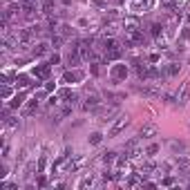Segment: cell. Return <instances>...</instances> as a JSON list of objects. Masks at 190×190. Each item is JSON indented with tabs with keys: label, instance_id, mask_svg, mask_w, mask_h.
I'll return each instance as SVG.
<instances>
[{
	"label": "cell",
	"instance_id": "cell-1",
	"mask_svg": "<svg viewBox=\"0 0 190 190\" xmlns=\"http://www.w3.org/2000/svg\"><path fill=\"white\" fill-rule=\"evenodd\" d=\"M128 125H130V116H128V114H121V116L116 119V123L110 128V137H119L121 130H125Z\"/></svg>",
	"mask_w": 190,
	"mask_h": 190
},
{
	"label": "cell",
	"instance_id": "cell-2",
	"mask_svg": "<svg viewBox=\"0 0 190 190\" xmlns=\"http://www.w3.org/2000/svg\"><path fill=\"white\" fill-rule=\"evenodd\" d=\"M125 154H128V159H137V157H141V148H139V137L130 139L128 143H125Z\"/></svg>",
	"mask_w": 190,
	"mask_h": 190
},
{
	"label": "cell",
	"instance_id": "cell-3",
	"mask_svg": "<svg viewBox=\"0 0 190 190\" xmlns=\"http://www.w3.org/2000/svg\"><path fill=\"white\" fill-rule=\"evenodd\" d=\"M123 29H125V34H137L139 32V20L137 18H125L123 20Z\"/></svg>",
	"mask_w": 190,
	"mask_h": 190
},
{
	"label": "cell",
	"instance_id": "cell-4",
	"mask_svg": "<svg viewBox=\"0 0 190 190\" xmlns=\"http://www.w3.org/2000/svg\"><path fill=\"white\" fill-rule=\"evenodd\" d=\"M157 132H159V130H157V125H154V123H146V125L139 130V137H143V139H150V137H154Z\"/></svg>",
	"mask_w": 190,
	"mask_h": 190
},
{
	"label": "cell",
	"instance_id": "cell-5",
	"mask_svg": "<svg viewBox=\"0 0 190 190\" xmlns=\"http://www.w3.org/2000/svg\"><path fill=\"white\" fill-rule=\"evenodd\" d=\"M188 96H190V81H186V83L181 85V92H179V96H177V103H179V105H181V103H186Z\"/></svg>",
	"mask_w": 190,
	"mask_h": 190
},
{
	"label": "cell",
	"instance_id": "cell-6",
	"mask_svg": "<svg viewBox=\"0 0 190 190\" xmlns=\"http://www.w3.org/2000/svg\"><path fill=\"white\" fill-rule=\"evenodd\" d=\"M119 58H121V49L116 45L110 47V49H105V61H119Z\"/></svg>",
	"mask_w": 190,
	"mask_h": 190
},
{
	"label": "cell",
	"instance_id": "cell-7",
	"mask_svg": "<svg viewBox=\"0 0 190 190\" xmlns=\"http://www.w3.org/2000/svg\"><path fill=\"white\" fill-rule=\"evenodd\" d=\"M99 105V96L96 94H90L87 99H85V103H83V110H94Z\"/></svg>",
	"mask_w": 190,
	"mask_h": 190
},
{
	"label": "cell",
	"instance_id": "cell-8",
	"mask_svg": "<svg viewBox=\"0 0 190 190\" xmlns=\"http://www.w3.org/2000/svg\"><path fill=\"white\" fill-rule=\"evenodd\" d=\"M34 74L38 76V78H47V76H49V65H38V67L34 70Z\"/></svg>",
	"mask_w": 190,
	"mask_h": 190
},
{
	"label": "cell",
	"instance_id": "cell-9",
	"mask_svg": "<svg viewBox=\"0 0 190 190\" xmlns=\"http://www.w3.org/2000/svg\"><path fill=\"white\" fill-rule=\"evenodd\" d=\"M116 112L114 108H108V110H96V114H99V121H110V116Z\"/></svg>",
	"mask_w": 190,
	"mask_h": 190
},
{
	"label": "cell",
	"instance_id": "cell-10",
	"mask_svg": "<svg viewBox=\"0 0 190 190\" xmlns=\"http://www.w3.org/2000/svg\"><path fill=\"white\" fill-rule=\"evenodd\" d=\"M54 9H56V5H54V0H45V2H43V14H47V16H52V14H54Z\"/></svg>",
	"mask_w": 190,
	"mask_h": 190
},
{
	"label": "cell",
	"instance_id": "cell-11",
	"mask_svg": "<svg viewBox=\"0 0 190 190\" xmlns=\"http://www.w3.org/2000/svg\"><path fill=\"white\" fill-rule=\"evenodd\" d=\"M81 166H83V157H76V159L72 161V163L67 166V172H76V170H78Z\"/></svg>",
	"mask_w": 190,
	"mask_h": 190
},
{
	"label": "cell",
	"instance_id": "cell-12",
	"mask_svg": "<svg viewBox=\"0 0 190 190\" xmlns=\"http://www.w3.org/2000/svg\"><path fill=\"white\" fill-rule=\"evenodd\" d=\"M61 96L65 99V103H74V101H76V94L70 92V90H63V92H61Z\"/></svg>",
	"mask_w": 190,
	"mask_h": 190
},
{
	"label": "cell",
	"instance_id": "cell-13",
	"mask_svg": "<svg viewBox=\"0 0 190 190\" xmlns=\"http://www.w3.org/2000/svg\"><path fill=\"white\" fill-rule=\"evenodd\" d=\"M103 34H105V36H114V34H116V23H105Z\"/></svg>",
	"mask_w": 190,
	"mask_h": 190
},
{
	"label": "cell",
	"instance_id": "cell-14",
	"mask_svg": "<svg viewBox=\"0 0 190 190\" xmlns=\"http://www.w3.org/2000/svg\"><path fill=\"white\" fill-rule=\"evenodd\" d=\"M128 76V70H125V65H119L116 70H114V78H125Z\"/></svg>",
	"mask_w": 190,
	"mask_h": 190
},
{
	"label": "cell",
	"instance_id": "cell-15",
	"mask_svg": "<svg viewBox=\"0 0 190 190\" xmlns=\"http://www.w3.org/2000/svg\"><path fill=\"white\" fill-rule=\"evenodd\" d=\"M92 184H94V175L90 172V175H87V177H85L83 181L78 184V188H87V186H92Z\"/></svg>",
	"mask_w": 190,
	"mask_h": 190
},
{
	"label": "cell",
	"instance_id": "cell-16",
	"mask_svg": "<svg viewBox=\"0 0 190 190\" xmlns=\"http://www.w3.org/2000/svg\"><path fill=\"white\" fill-rule=\"evenodd\" d=\"M114 159H116V154H114V152H103V157H101L103 163H112Z\"/></svg>",
	"mask_w": 190,
	"mask_h": 190
},
{
	"label": "cell",
	"instance_id": "cell-17",
	"mask_svg": "<svg viewBox=\"0 0 190 190\" xmlns=\"http://www.w3.org/2000/svg\"><path fill=\"white\" fill-rule=\"evenodd\" d=\"M45 52H47V45H45V43H38V45L34 47V54H36V56H43Z\"/></svg>",
	"mask_w": 190,
	"mask_h": 190
},
{
	"label": "cell",
	"instance_id": "cell-18",
	"mask_svg": "<svg viewBox=\"0 0 190 190\" xmlns=\"http://www.w3.org/2000/svg\"><path fill=\"white\" fill-rule=\"evenodd\" d=\"M16 83L20 85V87H27V85H29V78H27V76H23V74H20V76H16Z\"/></svg>",
	"mask_w": 190,
	"mask_h": 190
},
{
	"label": "cell",
	"instance_id": "cell-19",
	"mask_svg": "<svg viewBox=\"0 0 190 190\" xmlns=\"http://www.w3.org/2000/svg\"><path fill=\"white\" fill-rule=\"evenodd\" d=\"M23 96H25V94H16L14 101H11V108H18V105H20V103H23Z\"/></svg>",
	"mask_w": 190,
	"mask_h": 190
},
{
	"label": "cell",
	"instance_id": "cell-20",
	"mask_svg": "<svg viewBox=\"0 0 190 190\" xmlns=\"http://www.w3.org/2000/svg\"><path fill=\"white\" fill-rule=\"evenodd\" d=\"M172 150H175V152H184L186 146H184V143H179V141H172Z\"/></svg>",
	"mask_w": 190,
	"mask_h": 190
},
{
	"label": "cell",
	"instance_id": "cell-21",
	"mask_svg": "<svg viewBox=\"0 0 190 190\" xmlns=\"http://www.w3.org/2000/svg\"><path fill=\"white\" fill-rule=\"evenodd\" d=\"M90 143H92V146L101 143V134H92V137H90Z\"/></svg>",
	"mask_w": 190,
	"mask_h": 190
},
{
	"label": "cell",
	"instance_id": "cell-22",
	"mask_svg": "<svg viewBox=\"0 0 190 190\" xmlns=\"http://www.w3.org/2000/svg\"><path fill=\"white\" fill-rule=\"evenodd\" d=\"M159 34H161V25L154 23V25H152V36H159Z\"/></svg>",
	"mask_w": 190,
	"mask_h": 190
},
{
	"label": "cell",
	"instance_id": "cell-23",
	"mask_svg": "<svg viewBox=\"0 0 190 190\" xmlns=\"http://www.w3.org/2000/svg\"><path fill=\"white\" fill-rule=\"evenodd\" d=\"M146 152H148V157H154L157 152H159V148H157V146H150V148H148Z\"/></svg>",
	"mask_w": 190,
	"mask_h": 190
},
{
	"label": "cell",
	"instance_id": "cell-24",
	"mask_svg": "<svg viewBox=\"0 0 190 190\" xmlns=\"http://www.w3.org/2000/svg\"><path fill=\"white\" fill-rule=\"evenodd\" d=\"M9 94H11V90H9V85H2V99H9Z\"/></svg>",
	"mask_w": 190,
	"mask_h": 190
},
{
	"label": "cell",
	"instance_id": "cell-25",
	"mask_svg": "<svg viewBox=\"0 0 190 190\" xmlns=\"http://www.w3.org/2000/svg\"><path fill=\"white\" fill-rule=\"evenodd\" d=\"M58 61H61V56H58V54H54L52 58H49V65H58Z\"/></svg>",
	"mask_w": 190,
	"mask_h": 190
},
{
	"label": "cell",
	"instance_id": "cell-26",
	"mask_svg": "<svg viewBox=\"0 0 190 190\" xmlns=\"http://www.w3.org/2000/svg\"><path fill=\"white\" fill-rule=\"evenodd\" d=\"M177 72H179V67H177V65H170V67H168V74H170V76H175Z\"/></svg>",
	"mask_w": 190,
	"mask_h": 190
},
{
	"label": "cell",
	"instance_id": "cell-27",
	"mask_svg": "<svg viewBox=\"0 0 190 190\" xmlns=\"http://www.w3.org/2000/svg\"><path fill=\"white\" fill-rule=\"evenodd\" d=\"M5 123H7V125H9V128H16V125H18V121H16V119H7Z\"/></svg>",
	"mask_w": 190,
	"mask_h": 190
},
{
	"label": "cell",
	"instance_id": "cell-28",
	"mask_svg": "<svg viewBox=\"0 0 190 190\" xmlns=\"http://www.w3.org/2000/svg\"><path fill=\"white\" fill-rule=\"evenodd\" d=\"M175 184V179L172 177H168V179H163V186H172Z\"/></svg>",
	"mask_w": 190,
	"mask_h": 190
},
{
	"label": "cell",
	"instance_id": "cell-29",
	"mask_svg": "<svg viewBox=\"0 0 190 190\" xmlns=\"http://www.w3.org/2000/svg\"><path fill=\"white\" fill-rule=\"evenodd\" d=\"M38 186H40V188H43V186H47V179H45V177H40V179H38Z\"/></svg>",
	"mask_w": 190,
	"mask_h": 190
},
{
	"label": "cell",
	"instance_id": "cell-30",
	"mask_svg": "<svg viewBox=\"0 0 190 190\" xmlns=\"http://www.w3.org/2000/svg\"><path fill=\"white\" fill-rule=\"evenodd\" d=\"M34 2H38V0H25V5H34Z\"/></svg>",
	"mask_w": 190,
	"mask_h": 190
},
{
	"label": "cell",
	"instance_id": "cell-31",
	"mask_svg": "<svg viewBox=\"0 0 190 190\" xmlns=\"http://www.w3.org/2000/svg\"><path fill=\"white\" fill-rule=\"evenodd\" d=\"M188 25H190V16H188Z\"/></svg>",
	"mask_w": 190,
	"mask_h": 190
},
{
	"label": "cell",
	"instance_id": "cell-32",
	"mask_svg": "<svg viewBox=\"0 0 190 190\" xmlns=\"http://www.w3.org/2000/svg\"><path fill=\"white\" fill-rule=\"evenodd\" d=\"M163 2H168V0H163Z\"/></svg>",
	"mask_w": 190,
	"mask_h": 190
}]
</instances>
